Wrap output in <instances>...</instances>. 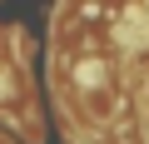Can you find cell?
Segmentation results:
<instances>
[{
	"label": "cell",
	"instance_id": "cell-1",
	"mask_svg": "<svg viewBox=\"0 0 149 144\" xmlns=\"http://www.w3.org/2000/svg\"><path fill=\"white\" fill-rule=\"evenodd\" d=\"M144 119H149V85H144Z\"/></svg>",
	"mask_w": 149,
	"mask_h": 144
}]
</instances>
